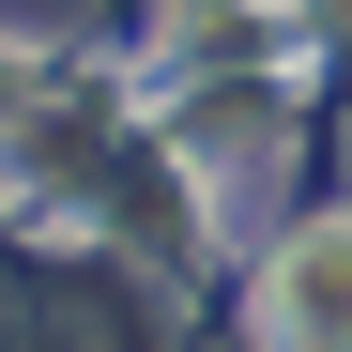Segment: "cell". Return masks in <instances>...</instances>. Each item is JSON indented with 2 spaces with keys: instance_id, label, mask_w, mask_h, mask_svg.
Wrapping results in <instances>:
<instances>
[{
  "instance_id": "6da1fadb",
  "label": "cell",
  "mask_w": 352,
  "mask_h": 352,
  "mask_svg": "<svg viewBox=\"0 0 352 352\" xmlns=\"http://www.w3.org/2000/svg\"><path fill=\"white\" fill-rule=\"evenodd\" d=\"M261 337H276V352H352V214L307 230V245H276V276H261Z\"/></svg>"
},
{
  "instance_id": "7a4b0ae2",
  "label": "cell",
  "mask_w": 352,
  "mask_h": 352,
  "mask_svg": "<svg viewBox=\"0 0 352 352\" xmlns=\"http://www.w3.org/2000/svg\"><path fill=\"white\" fill-rule=\"evenodd\" d=\"M16 107H31V62H16V46H0V123H16Z\"/></svg>"
}]
</instances>
